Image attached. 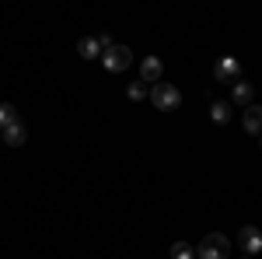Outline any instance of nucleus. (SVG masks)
<instances>
[{"mask_svg":"<svg viewBox=\"0 0 262 259\" xmlns=\"http://www.w3.org/2000/svg\"><path fill=\"white\" fill-rule=\"evenodd\" d=\"M171 259H196V249L189 242H175L171 245Z\"/></svg>","mask_w":262,"mask_h":259,"instance_id":"nucleus-13","label":"nucleus"},{"mask_svg":"<svg viewBox=\"0 0 262 259\" xmlns=\"http://www.w3.org/2000/svg\"><path fill=\"white\" fill-rule=\"evenodd\" d=\"M213 77L221 81V84H231V81L242 77V63L234 60V56H221V60L213 63Z\"/></svg>","mask_w":262,"mask_h":259,"instance_id":"nucleus-4","label":"nucleus"},{"mask_svg":"<svg viewBox=\"0 0 262 259\" xmlns=\"http://www.w3.org/2000/svg\"><path fill=\"white\" fill-rule=\"evenodd\" d=\"M252 95H255V84H252V81H245V77L234 81V102H238V105L248 109V105H252Z\"/></svg>","mask_w":262,"mask_h":259,"instance_id":"nucleus-9","label":"nucleus"},{"mask_svg":"<svg viewBox=\"0 0 262 259\" xmlns=\"http://www.w3.org/2000/svg\"><path fill=\"white\" fill-rule=\"evenodd\" d=\"M77 53H81L84 60H95V56H101V53H105V49H101L98 39H88V35H84V39L77 42Z\"/></svg>","mask_w":262,"mask_h":259,"instance_id":"nucleus-10","label":"nucleus"},{"mask_svg":"<svg viewBox=\"0 0 262 259\" xmlns=\"http://www.w3.org/2000/svg\"><path fill=\"white\" fill-rule=\"evenodd\" d=\"M150 102H154V109L158 112H175L182 105V95L175 84H168V81H158L154 88H150Z\"/></svg>","mask_w":262,"mask_h":259,"instance_id":"nucleus-1","label":"nucleus"},{"mask_svg":"<svg viewBox=\"0 0 262 259\" xmlns=\"http://www.w3.org/2000/svg\"><path fill=\"white\" fill-rule=\"evenodd\" d=\"M101 63H105V70L119 74V70H126V67L133 63V53H129V46H108V49L101 53Z\"/></svg>","mask_w":262,"mask_h":259,"instance_id":"nucleus-3","label":"nucleus"},{"mask_svg":"<svg viewBox=\"0 0 262 259\" xmlns=\"http://www.w3.org/2000/svg\"><path fill=\"white\" fill-rule=\"evenodd\" d=\"M227 249H231V242L224 238L221 231H210V235L200 242L196 259H227Z\"/></svg>","mask_w":262,"mask_h":259,"instance_id":"nucleus-2","label":"nucleus"},{"mask_svg":"<svg viewBox=\"0 0 262 259\" xmlns=\"http://www.w3.org/2000/svg\"><path fill=\"white\" fill-rule=\"evenodd\" d=\"M126 95H129V98H133V102H140L143 95H147V88H143L140 81H137V84H129V88H126Z\"/></svg>","mask_w":262,"mask_h":259,"instance_id":"nucleus-14","label":"nucleus"},{"mask_svg":"<svg viewBox=\"0 0 262 259\" xmlns=\"http://www.w3.org/2000/svg\"><path fill=\"white\" fill-rule=\"evenodd\" d=\"M210 119L213 123H227L231 119V105H227V102H213V105H210Z\"/></svg>","mask_w":262,"mask_h":259,"instance_id":"nucleus-12","label":"nucleus"},{"mask_svg":"<svg viewBox=\"0 0 262 259\" xmlns=\"http://www.w3.org/2000/svg\"><path fill=\"white\" fill-rule=\"evenodd\" d=\"M161 74H164V67H161V60H158V56H143V60H140V81L158 84V81H161Z\"/></svg>","mask_w":262,"mask_h":259,"instance_id":"nucleus-6","label":"nucleus"},{"mask_svg":"<svg viewBox=\"0 0 262 259\" xmlns=\"http://www.w3.org/2000/svg\"><path fill=\"white\" fill-rule=\"evenodd\" d=\"M18 123V109L11 105V102H0V133L7 130V126H14Z\"/></svg>","mask_w":262,"mask_h":259,"instance_id":"nucleus-11","label":"nucleus"},{"mask_svg":"<svg viewBox=\"0 0 262 259\" xmlns=\"http://www.w3.org/2000/svg\"><path fill=\"white\" fill-rule=\"evenodd\" d=\"M242 123H245V130H248V133H262V105H255V102H252V105L245 109Z\"/></svg>","mask_w":262,"mask_h":259,"instance_id":"nucleus-7","label":"nucleus"},{"mask_svg":"<svg viewBox=\"0 0 262 259\" xmlns=\"http://www.w3.org/2000/svg\"><path fill=\"white\" fill-rule=\"evenodd\" d=\"M0 140H4V144H11V147H21V144L28 140V130H25V123L18 119L14 126H7V130L0 133Z\"/></svg>","mask_w":262,"mask_h":259,"instance_id":"nucleus-8","label":"nucleus"},{"mask_svg":"<svg viewBox=\"0 0 262 259\" xmlns=\"http://www.w3.org/2000/svg\"><path fill=\"white\" fill-rule=\"evenodd\" d=\"M238 245H242L245 252H248V259H252L255 252H262V231L255 224H245L242 231H238Z\"/></svg>","mask_w":262,"mask_h":259,"instance_id":"nucleus-5","label":"nucleus"}]
</instances>
